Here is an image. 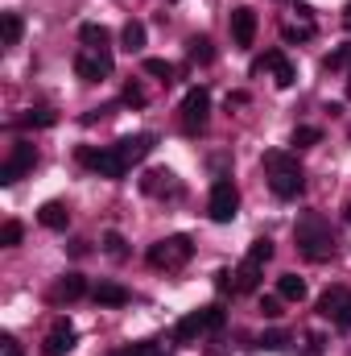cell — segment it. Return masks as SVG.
Instances as JSON below:
<instances>
[{
	"mask_svg": "<svg viewBox=\"0 0 351 356\" xmlns=\"http://www.w3.org/2000/svg\"><path fill=\"white\" fill-rule=\"evenodd\" d=\"M348 99H351V83H348Z\"/></svg>",
	"mask_w": 351,
	"mask_h": 356,
	"instance_id": "40",
	"label": "cell"
},
{
	"mask_svg": "<svg viewBox=\"0 0 351 356\" xmlns=\"http://www.w3.org/2000/svg\"><path fill=\"white\" fill-rule=\"evenodd\" d=\"M261 315L264 319H277V315H281V294H277V298H261Z\"/></svg>",
	"mask_w": 351,
	"mask_h": 356,
	"instance_id": "34",
	"label": "cell"
},
{
	"mask_svg": "<svg viewBox=\"0 0 351 356\" xmlns=\"http://www.w3.org/2000/svg\"><path fill=\"white\" fill-rule=\"evenodd\" d=\"M145 99H149V95H145L141 83H128V88H124V104H128V108H145Z\"/></svg>",
	"mask_w": 351,
	"mask_h": 356,
	"instance_id": "32",
	"label": "cell"
},
{
	"mask_svg": "<svg viewBox=\"0 0 351 356\" xmlns=\"http://www.w3.org/2000/svg\"><path fill=\"white\" fill-rule=\"evenodd\" d=\"M75 75L83 83H99L112 75V50H79L75 54Z\"/></svg>",
	"mask_w": 351,
	"mask_h": 356,
	"instance_id": "10",
	"label": "cell"
},
{
	"mask_svg": "<svg viewBox=\"0 0 351 356\" xmlns=\"http://www.w3.org/2000/svg\"><path fill=\"white\" fill-rule=\"evenodd\" d=\"M318 141H323V129H314V124H298V129H293V145H298V149L318 145Z\"/></svg>",
	"mask_w": 351,
	"mask_h": 356,
	"instance_id": "27",
	"label": "cell"
},
{
	"mask_svg": "<svg viewBox=\"0 0 351 356\" xmlns=\"http://www.w3.org/2000/svg\"><path fill=\"white\" fill-rule=\"evenodd\" d=\"M186 54H190L194 63H203V67H207V63L215 58V50H211V38H190V46H186Z\"/></svg>",
	"mask_w": 351,
	"mask_h": 356,
	"instance_id": "24",
	"label": "cell"
},
{
	"mask_svg": "<svg viewBox=\"0 0 351 356\" xmlns=\"http://www.w3.org/2000/svg\"><path fill=\"white\" fill-rule=\"evenodd\" d=\"M277 294H281L285 302H302V298H306V282H302L298 273H281V277H277Z\"/></svg>",
	"mask_w": 351,
	"mask_h": 356,
	"instance_id": "20",
	"label": "cell"
},
{
	"mask_svg": "<svg viewBox=\"0 0 351 356\" xmlns=\"http://www.w3.org/2000/svg\"><path fill=\"white\" fill-rule=\"evenodd\" d=\"M145 75L170 83V79H174V63H166V58H145Z\"/></svg>",
	"mask_w": 351,
	"mask_h": 356,
	"instance_id": "26",
	"label": "cell"
},
{
	"mask_svg": "<svg viewBox=\"0 0 351 356\" xmlns=\"http://www.w3.org/2000/svg\"><path fill=\"white\" fill-rule=\"evenodd\" d=\"M207 116H211V91L190 88L186 99H182V129L186 133H203L207 129Z\"/></svg>",
	"mask_w": 351,
	"mask_h": 356,
	"instance_id": "7",
	"label": "cell"
},
{
	"mask_svg": "<svg viewBox=\"0 0 351 356\" xmlns=\"http://www.w3.org/2000/svg\"><path fill=\"white\" fill-rule=\"evenodd\" d=\"M273 257V241L261 236V241H252V249H248V257L240 261V269L232 273V282H236V294H252L257 286H261V273H264V261Z\"/></svg>",
	"mask_w": 351,
	"mask_h": 356,
	"instance_id": "3",
	"label": "cell"
},
{
	"mask_svg": "<svg viewBox=\"0 0 351 356\" xmlns=\"http://www.w3.org/2000/svg\"><path fill=\"white\" fill-rule=\"evenodd\" d=\"M75 340H79V336H75V327H71L67 319H58V323L50 327V336H46V344H42V353H46V356H67L71 348H75Z\"/></svg>",
	"mask_w": 351,
	"mask_h": 356,
	"instance_id": "15",
	"label": "cell"
},
{
	"mask_svg": "<svg viewBox=\"0 0 351 356\" xmlns=\"http://www.w3.org/2000/svg\"><path fill=\"white\" fill-rule=\"evenodd\" d=\"M37 220H42L46 228H54V232H62V228L71 224V211H67V203H58V199H50V203H42V211H37Z\"/></svg>",
	"mask_w": 351,
	"mask_h": 356,
	"instance_id": "17",
	"label": "cell"
},
{
	"mask_svg": "<svg viewBox=\"0 0 351 356\" xmlns=\"http://www.w3.org/2000/svg\"><path fill=\"white\" fill-rule=\"evenodd\" d=\"M0 245H4V249H12V245H21V224H17V220H8V224L0 228Z\"/></svg>",
	"mask_w": 351,
	"mask_h": 356,
	"instance_id": "31",
	"label": "cell"
},
{
	"mask_svg": "<svg viewBox=\"0 0 351 356\" xmlns=\"http://www.w3.org/2000/svg\"><path fill=\"white\" fill-rule=\"evenodd\" d=\"M261 71H268V75H273V83H277V88H293V79H298L293 63H289L281 50H264L261 58L252 63V75H261Z\"/></svg>",
	"mask_w": 351,
	"mask_h": 356,
	"instance_id": "11",
	"label": "cell"
},
{
	"mask_svg": "<svg viewBox=\"0 0 351 356\" xmlns=\"http://www.w3.org/2000/svg\"><path fill=\"white\" fill-rule=\"evenodd\" d=\"M103 249H108L112 257H124V253H128V249H124V236H120V232H108V236H103Z\"/></svg>",
	"mask_w": 351,
	"mask_h": 356,
	"instance_id": "33",
	"label": "cell"
},
{
	"mask_svg": "<svg viewBox=\"0 0 351 356\" xmlns=\"http://www.w3.org/2000/svg\"><path fill=\"white\" fill-rule=\"evenodd\" d=\"M120 42H124L128 54H141V50H145V25H141V21H128L124 33H120Z\"/></svg>",
	"mask_w": 351,
	"mask_h": 356,
	"instance_id": "23",
	"label": "cell"
},
{
	"mask_svg": "<svg viewBox=\"0 0 351 356\" xmlns=\"http://www.w3.org/2000/svg\"><path fill=\"white\" fill-rule=\"evenodd\" d=\"M83 294H87L83 273H67V277L54 286V298H58V302H75V298H83Z\"/></svg>",
	"mask_w": 351,
	"mask_h": 356,
	"instance_id": "19",
	"label": "cell"
},
{
	"mask_svg": "<svg viewBox=\"0 0 351 356\" xmlns=\"http://www.w3.org/2000/svg\"><path fill=\"white\" fill-rule=\"evenodd\" d=\"M281 33H285V42H302V38H310V25H302V29H293V25H285Z\"/></svg>",
	"mask_w": 351,
	"mask_h": 356,
	"instance_id": "35",
	"label": "cell"
},
{
	"mask_svg": "<svg viewBox=\"0 0 351 356\" xmlns=\"http://www.w3.org/2000/svg\"><path fill=\"white\" fill-rule=\"evenodd\" d=\"M141 191L153 195V199H166V195H182V182H178L174 170H149L141 178Z\"/></svg>",
	"mask_w": 351,
	"mask_h": 356,
	"instance_id": "14",
	"label": "cell"
},
{
	"mask_svg": "<svg viewBox=\"0 0 351 356\" xmlns=\"http://www.w3.org/2000/svg\"><path fill=\"white\" fill-rule=\"evenodd\" d=\"M33 166H37V149H33V145H17V149L4 158V166H0V182L12 186L17 178H25Z\"/></svg>",
	"mask_w": 351,
	"mask_h": 356,
	"instance_id": "12",
	"label": "cell"
},
{
	"mask_svg": "<svg viewBox=\"0 0 351 356\" xmlns=\"http://www.w3.org/2000/svg\"><path fill=\"white\" fill-rule=\"evenodd\" d=\"M54 120H58V116H54V108H50V104H37V108H29V112L21 116V124H25V129H50Z\"/></svg>",
	"mask_w": 351,
	"mask_h": 356,
	"instance_id": "22",
	"label": "cell"
},
{
	"mask_svg": "<svg viewBox=\"0 0 351 356\" xmlns=\"http://www.w3.org/2000/svg\"><path fill=\"white\" fill-rule=\"evenodd\" d=\"M79 162L95 170L99 178H124L128 175V166H124V158L116 154V145L112 149H79Z\"/></svg>",
	"mask_w": 351,
	"mask_h": 356,
	"instance_id": "9",
	"label": "cell"
},
{
	"mask_svg": "<svg viewBox=\"0 0 351 356\" xmlns=\"http://www.w3.org/2000/svg\"><path fill=\"white\" fill-rule=\"evenodd\" d=\"M293 241H298L306 261H331V253H335V232H331V224L318 211H306L293 224Z\"/></svg>",
	"mask_w": 351,
	"mask_h": 356,
	"instance_id": "1",
	"label": "cell"
},
{
	"mask_svg": "<svg viewBox=\"0 0 351 356\" xmlns=\"http://www.w3.org/2000/svg\"><path fill=\"white\" fill-rule=\"evenodd\" d=\"M79 42H83V50H108L112 33H108L103 25H95V21H91V25H83V29H79Z\"/></svg>",
	"mask_w": 351,
	"mask_h": 356,
	"instance_id": "21",
	"label": "cell"
},
{
	"mask_svg": "<svg viewBox=\"0 0 351 356\" xmlns=\"http://www.w3.org/2000/svg\"><path fill=\"white\" fill-rule=\"evenodd\" d=\"M264 175H268V186H273L277 199H298L302 186H306V175H302L298 158L285 154V149H268L264 154Z\"/></svg>",
	"mask_w": 351,
	"mask_h": 356,
	"instance_id": "2",
	"label": "cell"
},
{
	"mask_svg": "<svg viewBox=\"0 0 351 356\" xmlns=\"http://www.w3.org/2000/svg\"><path fill=\"white\" fill-rule=\"evenodd\" d=\"M318 315L348 332V327H351V290H348V286H331V290L318 298Z\"/></svg>",
	"mask_w": 351,
	"mask_h": 356,
	"instance_id": "8",
	"label": "cell"
},
{
	"mask_svg": "<svg viewBox=\"0 0 351 356\" xmlns=\"http://www.w3.org/2000/svg\"><path fill=\"white\" fill-rule=\"evenodd\" d=\"M236 207H240V191L232 186V178H215L211 182V199H207V211L215 224H232L236 220Z\"/></svg>",
	"mask_w": 351,
	"mask_h": 356,
	"instance_id": "6",
	"label": "cell"
},
{
	"mask_svg": "<svg viewBox=\"0 0 351 356\" xmlns=\"http://www.w3.org/2000/svg\"><path fill=\"white\" fill-rule=\"evenodd\" d=\"M348 220H351V203H348Z\"/></svg>",
	"mask_w": 351,
	"mask_h": 356,
	"instance_id": "39",
	"label": "cell"
},
{
	"mask_svg": "<svg viewBox=\"0 0 351 356\" xmlns=\"http://www.w3.org/2000/svg\"><path fill=\"white\" fill-rule=\"evenodd\" d=\"M0 353L4 356H21V344H17L12 336H0Z\"/></svg>",
	"mask_w": 351,
	"mask_h": 356,
	"instance_id": "36",
	"label": "cell"
},
{
	"mask_svg": "<svg viewBox=\"0 0 351 356\" xmlns=\"http://www.w3.org/2000/svg\"><path fill=\"white\" fill-rule=\"evenodd\" d=\"M323 67H327V71H351V42L339 46V50H331V54L323 58Z\"/></svg>",
	"mask_w": 351,
	"mask_h": 356,
	"instance_id": "25",
	"label": "cell"
},
{
	"mask_svg": "<svg viewBox=\"0 0 351 356\" xmlns=\"http://www.w3.org/2000/svg\"><path fill=\"white\" fill-rule=\"evenodd\" d=\"M232 38H236V46H252V38H257V13L248 4L232 8Z\"/></svg>",
	"mask_w": 351,
	"mask_h": 356,
	"instance_id": "16",
	"label": "cell"
},
{
	"mask_svg": "<svg viewBox=\"0 0 351 356\" xmlns=\"http://www.w3.org/2000/svg\"><path fill=\"white\" fill-rule=\"evenodd\" d=\"M153 145H157L153 133H137V137H120L116 141V154L124 158V166H137V162H145L153 154Z\"/></svg>",
	"mask_w": 351,
	"mask_h": 356,
	"instance_id": "13",
	"label": "cell"
},
{
	"mask_svg": "<svg viewBox=\"0 0 351 356\" xmlns=\"http://www.w3.org/2000/svg\"><path fill=\"white\" fill-rule=\"evenodd\" d=\"M306 356H323V340L318 336H306Z\"/></svg>",
	"mask_w": 351,
	"mask_h": 356,
	"instance_id": "37",
	"label": "cell"
},
{
	"mask_svg": "<svg viewBox=\"0 0 351 356\" xmlns=\"http://www.w3.org/2000/svg\"><path fill=\"white\" fill-rule=\"evenodd\" d=\"M91 298H95L99 307H124V302H128V290H124L120 282H99V286L91 290Z\"/></svg>",
	"mask_w": 351,
	"mask_h": 356,
	"instance_id": "18",
	"label": "cell"
},
{
	"mask_svg": "<svg viewBox=\"0 0 351 356\" xmlns=\"http://www.w3.org/2000/svg\"><path fill=\"white\" fill-rule=\"evenodd\" d=\"M108 356H166L153 340H145V344H132V348H120V353H108Z\"/></svg>",
	"mask_w": 351,
	"mask_h": 356,
	"instance_id": "29",
	"label": "cell"
},
{
	"mask_svg": "<svg viewBox=\"0 0 351 356\" xmlns=\"http://www.w3.org/2000/svg\"><path fill=\"white\" fill-rule=\"evenodd\" d=\"M0 29H4V46H17L25 25H21V17H17V13H4V25H0Z\"/></svg>",
	"mask_w": 351,
	"mask_h": 356,
	"instance_id": "28",
	"label": "cell"
},
{
	"mask_svg": "<svg viewBox=\"0 0 351 356\" xmlns=\"http://www.w3.org/2000/svg\"><path fill=\"white\" fill-rule=\"evenodd\" d=\"M219 327H223V307H203V311H190L186 319H178L174 340L178 344H190V340L211 336V332H219Z\"/></svg>",
	"mask_w": 351,
	"mask_h": 356,
	"instance_id": "4",
	"label": "cell"
},
{
	"mask_svg": "<svg viewBox=\"0 0 351 356\" xmlns=\"http://www.w3.org/2000/svg\"><path fill=\"white\" fill-rule=\"evenodd\" d=\"M194 257V241L190 236H166V241H157L153 249H149V266L153 269H182L186 261Z\"/></svg>",
	"mask_w": 351,
	"mask_h": 356,
	"instance_id": "5",
	"label": "cell"
},
{
	"mask_svg": "<svg viewBox=\"0 0 351 356\" xmlns=\"http://www.w3.org/2000/svg\"><path fill=\"white\" fill-rule=\"evenodd\" d=\"M343 25H348V29H351V4H348V8H343Z\"/></svg>",
	"mask_w": 351,
	"mask_h": 356,
	"instance_id": "38",
	"label": "cell"
},
{
	"mask_svg": "<svg viewBox=\"0 0 351 356\" xmlns=\"http://www.w3.org/2000/svg\"><path fill=\"white\" fill-rule=\"evenodd\" d=\"M285 344H289V336H285V332H264V336H261V348H264V353H281Z\"/></svg>",
	"mask_w": 351,
	"mask_h": 356,
	"instance_id": "30",
	"label": "cell"
}]
</instances>
